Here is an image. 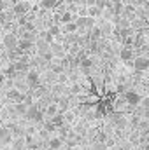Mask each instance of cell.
<instances>
[{
  "label": "cell",
  "instance_id": "cell-1",
  "mask_svg": "<svg viewBox=\"0 0 149 150\" xmlns=\"http://www.w3.org/2000/svg\"><path fill=\"white\" fill-rule=\"evenodd\" d=\"M133 70L139 72V74L149 70V58H146V56H139V58H135V59H133Z\"/></svg>",
  "mask_w": 149,
  "mask_h": 150
},
{
  "label": "cell",
  "instance_id": "cell-2",
  "mask_svg": "<svg viewBox=\"0 0 149 150\" xmlns=\"http://www.w3.org/2000/svg\"><path fill=\"white\" fill-rule=\"evenodd\" d=\"M125 101H126L128 105H132V107H137V105H140L142 96H140L137 91H126V93H125Z\"/></svg>",
  "mask_w": 149,
  "mask_h": 150
},
{
  "label": "cell",
  "instance_id": "cell-3",
  "mask_svg": "<svg viewBox=\"0 0 149 150\" xmlns=\"http://www.w3.org/2000/svg\"><path fill=\"white\" fill-rule=\"evenodd\" d=\"M30 120H34V122H40L42 120V117H44V113H42V110H39L37 107H30L28 110H27V113H25Z\"/></svg>",
  "mask_w": 149,
  "mask_h": 150
},
{
  "label": "cell",
  "instance_id": "cell-4",
  "mask_svg": "<svg viewBox=\"0 0 149 150\" xmlns=\"http://www.w3.org/2000/svg\"><path fill=\"white\" fill-rule=\"evenodd\" d=\"M93 23H95L93 18H88V16L84 18V16H81V18L75 21V26H77V28H86V30H90V28L93 26Z\"/></svg>",
  "mask_w": 149,
  "mask_h": 150
},
{
  "label": "cell",
  "instance_id": "cell-5",
  "mask_svg": "<svg viewBox=\"0 0 149 150\" xmlns=\"http://www.w3.org/2000/svg\"><path fill=\"white\" fill-rule=\"evenodd\" d=\"M7 98H9L11 101H14V103H21V101H25V94H23L21 91H18V89H11V91L7 93Z\"/></svg>",
  "mask_w": 149,
  "mask_h": 150
},
{
  "label": "cell",
  "instance_id": "cell-6",
  "mask_svg": "<svg viewBox=\"0 0 149 150\" xmlns=\"http://www.w3.org/2000/svg\"><path fill=\"white\" fill-rule=\"evenodd\" d=\"M28 11H30V5L27 2H16V5H14V14L16 16H25Z\"/></svg>",
  "mask_w": 149,
  "mask_h": 150
},
{
  "label": "cell",
  "instance_id": "cell-7",
  "mask_svg": "<svg viewBox=\"0 0 149 150\" xmlns=\"http://www.w3.org/2000/svg\"><path fill=\"white\" fill-rule=\"evenodd\" d=\"M16 47H18L21 52H27V51L32 49V40H30V38H19L18 44H16Z\"/></svg>",
  "mask_w": 149,
  "mask_h": 150
},
{
  "label": "cell",
  "instance_id": "cell-8",
  "mask_svg": "<svg viewBox=\"0 0 149 150\" xmlns=\"http://www.w3.org/2000/svg\"><path fill=\"white\" fill-rule=\"evenodd\" d=\"M16 44H18V38L14 37V35L9 33V35L4 37V45H5L9 51H14V49H16Z\"/></svg>",
  "mask_w": 149,
  "mask_h": 150
},
{
  "label": "cell",
  "instance_id": "cell-9",
  "mask_svg": "<svg viewBox=\"0 0 149 150\" xmlns=\"http://www.w3.org/2000/svg\"><path fill=\"white\" fill-rule=\"evenodd\" d=\"M27 80H28V86H32V87H37L39 82H40L37 72H28V75H27Z\"/></svg>",
  "mask_w": 149,
  "mask_h": 150
},
{
  "label": "cell",
  "instance_id": "cell-10",
  "mask_svg": "<svg viewBox=\"0 0 149 150\" xmlns=\"http://www.w3.org/2000/svg\"><path fill=\"white\" fill-rule=\"evenodd\" d=\"M119 56H121V59H123V61H130V59H132V56H133L132 47H123V49H121V52H119Z\"/></svg>",
  "mask_w": 149,
  "mask_h": 150
},
{
  "label": "cell",
  "instance_id": "cell-11",
  "mask_svg": "<svg viewBox=\"0 0 149 150\" xmlns=\"http://www.w3.org/2000/svg\"><path fill=\"white\" fill-rule=\"evenodd\" d=\"M11 142V133L5 127H0V143H9Z\"/></svg>",
  "mask_w": 149,
  "mask_h": 150
},
{
  "label": "cell",
  "instance_id": "cell-12",
  "mask_svg": "<svg viewBox=\"0 0 149 150\" xmlns=\"http://www.w3.org/2000/svg\"><path fill=\"white\" fill-rule=\"evenodd\" d=\"M58 2H60V0H42V2H40V7H42V9H54V7L58 5Z\"/></svg>",
  "mask_w": 149,
  "mask_h": 150
},
{
  "label": "cell",
  "instance_id": "cell-13",
  "mask_svg": "<svg viewBox=\"0 0 149 150\" xmlns=\"http://www.w3.org/2000/svg\"><path fill=\"white\" fill-rule=\"evenodd\" d=\"M62 147V138H53V140H49V149L51 150H58Z\"/></svg>",
  "mask_w": 149,
  "mask_h": 150
},
{
  "label": "cell",
  "instance_id": "cell-14",
  "mask_svg": "<svg viewBox=\"0 0 149 150\" xmlns=\"http://www.w3.org/2000/svg\"><path fill=\"white\" fill-rule=\"evenodd\" d=\"M27 110H28V107L21 101V103H16V113H19V115H25L27 113Z\"/></svg>",
  "mask_w": 149,
  "mask_h": 150
},
{
  "label": "cell",
  "instance_id": "cell-15",
  "mask_svg": "<svg viewBox=\"0 0 149 150\" xmlns=\"http://www.w3.org/2000/svg\"><path fill=\"white\" fill-rule=\"evenodd\" d=\"M81 68L82 70H90L91 68V59L90 58H82L81 59Z\"/></svg>",
  "mask_w": 149,
  "mask_h": 150
},
{
  "label": "cell",
  "instance_id": "cell-16",
  "mask_svg": "<svg viewBox=\"0 0 149 150\" xmlns=\"http://www.w3.org/2000/svg\"><path fill=\"white\" fill-rule=\"evenodd\" d=\"M53 124H54V127H62V126H63V117L56 113V115L53 117Z\"/></svg>",
  "mask_w": 149,
  "mask_h": 150
},
{
  "label": "cell",
  "instance_id": "cell-17",
  "mask_svg": "<svg viewBox=\"0 0 149 150\" xmlns=\"http://www.w3.org/2000/svg\"><path fill=\"white\" fill-rule=\"evenodd\" d=\"M60 32H62L60 26H58V25H53V26L49 28V37H56V35H60Z\"/></svg>",
  "mask_w": 149,
  "mask_h": 150
},
{
  "label": "cell",
  "instance_id": "cell-18",
  "mask_svg": "<svg viewBox=\"0 0 149 150\" xmlns=\"http://www.w3.org/2000/svg\"><path fill=\"white\" fill-rule=\"evenodd\" d=\"M60 21H62V23H65V25H67V23H70V21H72V14H70V12H63V14H62V18H60Z\"/></svg>",
  "mask_w": 149,
  "mask_h": 150
},
{
  "label": "cell",
  "instance_id": "cell-19",
  "mask_svg": "<svg viewBox=\"0 0 149 150\" xmlns=\"http://www.w3.org/2000/svg\"><path fill=\"white\" fill-rule=\"evenodd\" d=\"M46 113H47V115H51V117H54V115L58 113V107H56V105H49V107H47V110H46Z\"/></svg>",
  "mask_w": 149,
  "mask_h": 150
},
{
  "label": "cell",
  "instance_id": "cell-20",
  "mask_svg": "<svg viewBox=\"0 0 149 150\" xmlns=\"http://www.w3.org/2000/svg\"><path fill=\"white\" fill-rule=\"evenodd\" d=\"M75 30H77V26H75L74 21H70V23L65 25V32H67V33H72V32H75Z\"/></svg>",
  "mask_w": 149,
  "mask_h": 150
},
{
  "label": "cell",
  "instance_id": "cell-21",
  "mask_svg": "<svg viewBox=\"0 0 149 150\" xmlns=\"http://www.w3.org/2000/svg\"><path fill=\"white\" fill-rule=\"evenodd\" d=\"M23 147H25L23 140H21V138H18V140L14 142V150H23Z\"/></svg>",
  "mask_w": 149,
  "mask_h": 150
},
{
  "label": "cell",
  "instance_id": "cell-22",
  "mask_svg": "<svg viewBox=\"0 0 149 150\" xmlns=\"http://www.w3.org/2000/svg\"><path fill=\"white\" fill-rule=\"evenodd\" d=\"M98 14H100V9H98V7H91V9H90V18L98 16Z\"/></svg>",
  "mask_w": 149,
  "mask_h": 150
},
{
  "label": "cell",
  "instance_id": "cell-23",
  "mask_svg": "<svg viewBox=\"0 0 149 150\" xmlns=\"http://www.w3.org/2000/svg\"><path fill=\"white\" fill-rule=\"evenodd\" d=\"M42 58H44L46 61H51V59H53V54H51V52H44V54H42Z\"/></svg>",
  "mask_w": 149,
  "mask_h": 150
},
{
  "label": "cell",
  "instance_id": "cell-24",
  "mask_svg": "<svg viewBox=\"0 0 149 150\" xmlns=\"http://www.w3.org/2000/svg\"><path fill=\"white\" fill-rule=\"evenodd\" d=\"M146 108H149V96H146V98H142V101H140Z\"/></svg>",
  "mask_w": 149,
  "mask_h": 150
},
{
  "label": "cell",
  "instance_id": "cell-25",
  "mask_svg": "<svg viewBox=\"0 0 149 150\" xmlns=\"http://www.w3.org/2000/svg\"><path fill=\"white\" fill-rule=\"evenodd\" d=\"M46 129H47V131H54L56 127H54V124H53V122H49V124H46Z\"/></svg>",
  "mask_w": 149,
  "mask_h": 150
},
{
  "label": "cell",
  "instance_id": "cell-26",
  "mask_svg": "<svg viewBox=\"0 0 149 150\" xmlns=\"http://www.w3.org/2000/svg\"><path fill=\"white\" fill-rule=\"evenodd\" d=\"M95 150H105V149H104V145L100 143V145H97V147H95Z\"/></svg>",
  "mask_w": 149,
  "mask_h": 150
},
{
  "label": "cell",
  "instance_id": "cell-27",
  "mask_svg": "<svg viewBox=\"0 0 149 150\" xmlns=\"http://www.w3.org/2000/svg\"><path fill=\"white\" fill-rule=\"evenodd\" d=\"M4 80H5V77H4V75H0V86L4 84Z\"/></svg>",
  "mask_w": 149,
  "mask_h": 150
}]
</instances>
